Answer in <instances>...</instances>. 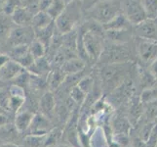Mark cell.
Listing matches in <instances>:
<instances>
[{"mask_svg": "<svg viewBox=\"0 0 157 147\" xmlns=\"http://www.w3.org/2000/svg\"><path fill=\"white\" fill-rule=\"evenodd\" d=\"M83 11L81 0H74L67 4L61 16L55 21L58 31L66 35L76 29L80 24Z\"/></svg>", "mask_w": 157, "mask_h": 147, "instance_id": "6da1fadb", "label": "cell"}, {"mask_svg": "<svg viewBox=\"0 0 157 147\" xmlns=\"http://www.w3.org/2000/svg\"><path fill=\"white\" fill-rule=\"evenodd\" d=\"M120 13H122L121 0H101L86 11V14L89 15L88 19L94 20L104 26Z\"/></svg>", "mask_w": 157, "mask_h": 147, "instance_id": "7a4b0ae2", "label": "cell"}, {"mask_svg": "<svg viewBox=\"0 0 157 147\" xmlns=\"http://www.w3.org/2000/svg\"><path fill=\"white\" fill-rule=\"evenodd\" d=\"M133 52L128 43H113L105 40V45L98 62L104 65L131 62Z\"/></svg>", "mask_w": 157, "mask_h": 147, "instance_id": "3957f363", "label": "cell"}, {"mask_svg": "<svg viewBox=\"0 0 157 147\" xmlns=\"http://www.w3.org/2000/svg\"><path fill=\"white\" fill-rule=\"evenodd\" d=\"M129 63H117V64H108L105 65L101 68V88H106L110 90V86H112V90L120 85L124 79V76L128 72Z\"/></svg>", "mask_w": 157, "mask_h": 147, "instance_id": "277c9868", "label": "cell"}, {"mask_svg": "<svg viewBox=\"0 0 157 147\" xmlns=\"http://www.w3.org/2000/svg\"><path fill=\"white\" fill-rule=\"evenodd\" d=\"M121 11L133 27L147 19L142 0H121Z\"/></svg>", "mask_w": 157, "mask_h": 147, "instance_id": "5b68a950", "label": "cell"}, {"mask_svg": "<svg viewBox=\"0 0 157 147\" xmlns=\"http://www.w3.org/2000/svg\"><path fill=\"white\" fill-rule=\"evenodd\" d=\"M35 39V31L31 26H15L7 39L11 47L18 45H29Z\"/></svg>", "mask_w": 157, "mask_h": 147, "instance_id": "8992f818", "label": "cell"}, {"mask_svg": "<svg viewBox=\"0 0 157 147\" xmlns=\"http://www.w3.org/2000/svg\"><path fill=\"white\" fill-rule=\"evenodd\" d=\"M136 55L144 66L148 67L157 59V41L138 39L136 42Z\"/></svg>", "mask_w": 157, "mask_h": 147, "instance_id": "52a82bcc", "label": "cell"}, {"mask_svg": "<svg viewBox=\"0 0 157 147\" xmlns=\"http://www.w3.org/2000/svg\"><path fill=\"white\" fill-rule=\"evenodd\" d=\"M135 37L147 40L157 41V21L156 19H149L143 21L133 27Z\"/></svg>", "mask_w": 157, "mask_h": 147, "instance_id": "ba28073f", "label": "cell"}, {"mask_svg": "<svg viewBox=\"0 0 157 147\" xmlns=\"http://www.w3.org/2000/svg\"><path fill=\"white\" fill-rule=\"evenodd\" d=\"M105 40L113 43H128L135 39L133 28L123 30H105Z\"/></svg>", "mask_w": 157, "mask_h": 147, "instance_id": "9c48e42d", "label": "cell"}, {"mask_svg": "<svg viewBox=\"0 0 157 147\" xmlns=\"http://www.w3.org/2000/svg\"><path fill=\"white\" fill-rule=\"evenodd\" d=\"M51 123L44 114H34L32 122L29 128L30 134L45 135L52 129Z\"/></svg>", "mask_w": 157, "mask_h": 147, "instance_id": "30bf717a", "label": "cell"}, {"mask_svg": "<svg viewBox=\"0 0 157 147\" xmlns=\"http://www.w3.org/2000/svg\"><path fill=\"white\" fill-rule=\"evenodd\" d=\"M24 71H25V69L21 67L18 62L10 60L4 67L0 69V80H2L3 81L13 80Z\"/></svg>", "mask_w": 157, "mask_h": 147, "instance_id": "8fae6325", "label": "cell"}, {"mask_svg": "<svg viewBox=\"0 0 157 147\" xmlns=\"http://www.w3.org/2000/svg\"><path fill=\"white\" fill-rule=\"evenodd\" d=\"M67 75L63 72L61 68H52L51 71L47 75V83H48V88L51 91L58 90L63 84L66 80Z\"/></svg>", "mask_w": 157, "mask_h": 147, "instance_id": "7c38bea8", "label": "cell"}, {"mask_svg": "<svg viewBox=\"0 0 157 147\" xmlns=\"http://www.w3.org/2000/svg\"><path fill=\"white\" fill-rule=\"evenodd\" d=\"M33 13L29 8L19 7L15 10V12L11 15L12 20L16 26H31Z\"/></svg>", "mask_w": 157, "mask_h": 147, "instance_id": "4fadbf2b", "label": "cell"}, {"mask_svg": "<svg viewBox=\"0 0 157 147\" xmlns=\"http://www.w3.org/2000/svg\"><path fill=\"white\" fill-rule=\"evenodd\" d=\"M15 26L16 25L10 15L0 12V44L7 42L8 37Z\"/></svg>", "mask_w": 157, "mask_h": 147, "instance_id": "5bb4252c", "label": "cell"}, {"mask_svg": "<svg viewBox=\"0 0 157 147\" xmlns=\"http://www.w3.org/2000/svg\"><path fill=\"white\" fill-rule=\"evenodd\" d=\"M34 117V114L29 110H20L16 113L15 118V128L18 132H25L28 130L32 119Z\"/></svg>", "mask_w": 157, "mask_h": 147, "instance_id": "9a60e30c", "label": "cell"}, {"mask_svg": "<svg viewBox=\"0 0 157 147\" xmlns=\"http://www.w3.org/2000/svg\"><path fill=\"white\" fill-rule=\"evenodd\" d=\"M61 69L67 76L77 74L86 69V62L79 57H73L67 60L61 66Z\"/></svg>", "mask_w": 157, "mask_h": 147, "instance_id": "2e32d148", "label": "cell"}, {"mask_svg": "<svg viewBox=\"0 0 157 147\" xmlns=\"http://www.w3.org/2000/svg\"><path fill=\"white\" fill-rule=\"evenodd\" d=\"M57 106V100L56 96L53 94V91L49 90L46 91L43 94L39 100V108L41 110V113L44 115L51 114Z\"/></svg>", "mask_w": 157, "mask_h": 147, "instance_id": "e0dca14e", "label": "cell"}, {"mask_svg": "<svg viewBox=\"0 0 157 147\" xmlns=\"http://www.w3.org/2000/svg\"><path fill=\"white\" fill-rule=\"evenodd\" d=\"M52 65L50 63V60H48L45 56L36 59L34 63L32 64V66L28 69V71L35 76H47L48 73L51 71Z\"/></svg>", "mask_w": 157, "mask_h": 147, "instance_id": "ac0fdd59", "label": "cell"}, {"mask_svg": "<svg viewBox=\"0 0 157 147\" xmlns=\"http://www.w3.org/2000/svg\"><path fill=\"white\" fill-rule=\"evenodd\" d=\"M35 31V39H38L39 41H41L43 44L46 46V48L48 49L52 39L57 32L56 23L54 22V23H52L51 25L46 27V28L38 30V31Z\"/></svg>", "mask_w": 157, "mask_h": 147, "instance_id": "d6986e66", "label": "cell"}, {"mask_svg": "<svg viewBox=\"0 0 157 147\" xmlns=\"http://www.w3.org/2000/svg\"><path fill=\"white\" fill-rule=\"evenodd\" d=\"M54 22L55 21L51 18V16L46 11H37L33 15V18H32L31 27L34 31H38L46 28Z\"/></svg>", "mask_w": 157, "mask_h": 147, "instance_id": "ffe728a7", "label": "cell"}, {"mask_svg": "<svg viewBox=\"0 0 157 147\" xmlns=\"http://www.w3.org/2000/svg\"><path fill=\"white\" fill-rule=\"evenodd\" d=\"M111 125L112 132L114 134H128L131 129V123H130L129 119L125 117H116L115 119H113Z\"/></svg>", "mask_w": 157, "mask_h": 147, "instance_id": "44dd1931", "label": "cell"}, {"mask_svg": "<svg viewBox=\"0 0 157 147\" xmlns=\"http://www.w3.org/2000/svg\"><path fill=\"white\" fill-rule=\"evenodd\" d=\"M105 30H123L133 28V26L130 24L127 18L123 15V13L118 14L115 18H113L110 22L104 26Z\"/></svg>", "mask_w": 157, "mask_h": 147, "instance_id": "7402d4cb", "label": "cell"}, {"mask_svg": "<svg viewBox=\"0 0 157 147\" xmlns=\"http://www.w3.org/2000/svg\"><path fill=\"white\" fill-rule=\"evenodd\" d=\"M144 103L140 100V97L138 99H134L129 108V121L131 124H136L140 121V117L144 113Z\"/></svg>", "mask_w": 157, "mask_h": 147, "instance_id": "603a6c76", "label": "cell"}, {"mask_svg": "<svg viewBox=\"0 0 157 147\" xmlns=\"http://www.w3.org/2000/svg\"><path fill=\"white\" fill-rule=\"evenodd\" d=\"M66 6H67V4L64 3L63 0H53L52 4L50 5V7L47 9L46 12L51 16V18L54 21H56L63 12Z\"/></svg>", "mask_w": 157, "mask_h": 147, "instance_id": "cb8c5ba5", "label": "cell"}, {"mask_svg": "<svg viewBox=\"0 0 157 147\" xmlns=\"http://www.w3.org/2000/svg\"><path fill=\"white\" fill-rule=\"evenodd\" d=\"M29 52L31 53V55L34 57V59H39L44 57L47 54V48L46 46L43 44L41 41L38 39H34L29 44Z\"/></svg>", "mask_w": 157, "mask_h": 147, "instance_id": "d4e9b609", "label": "cell"}, {"mask_svg": "<svg viewBox=\"0 0 157 147\" xmlns=\"http://www.w3.org/2000/svg\"><path fill=\"white\" fill-rule=\"evenodd\" d=\"M69 97L76 103V105L78 107H80L84 104L86 98H87V94L78 85H75L69 90Z\"/></svg>", "mask_w": 157, "mask_h": 147, "instance_id": "484cf974", "label": "cell"}, {"mask_svg": "<svg viewBox=\"0 0 157 147\" xmlns=\"http://www.w3.org/2000/svg\"><path fill=\"white\" fill-rule=\"evenodd\" d=\"M29 52V45H18V46L11 47L9 49L8 54L12 60L18 61L19 59L26 55Z\"/></svg>", "mask_w": 157, "mask_h": 147, "instance_id": "4316f807", "label": "cell"}, {"mask_svg": "<svg viewBox=\"0 0 157 147\" xmlns=\"http://www.w3.org/2000/svg\"><path fill=\"white\" fill-rule=\"evenodd\" d=\"M77 85L82 89L86 94H89L96 86L94 78L91 75H85L84 77L79 80Z\"/></svg>", "mask_w": 157, "mask_h": 147, "instance_id": "83f0119b", "label": "cell"}, {"mask_svg": "<svg viewBox=\"0 0 157 147\" xmlns=\"http://www.w3.org/2000/svg\"><path fill=\"white\" fill-rule=\"evenodd\" d=\"M25 103V97L10 95V99L8 103V111L18 113L21 109V107L24 106Z\"/></svg>", "mask_w": 157, "mask_h": 147, "instance_id": "f1b7e54d", "label": "cell"}, {"mask_svg": "<svg viewBox=\"0 0 157 147\" xmlns=\"http://www.w3.org/2000/svg\"><path fill=\"white\" fill-rule=\"evenodd\" d=\"M45 135H36L29 134L24 139V147H39L41 144H44Z\"/></svg>", "mask_w": 157, "mask_h": 147, "instance_id": "f546056e", "label": "cell"}, {"mask_svg": "<svg viewBox=\"0 0 157 147\" xmlns=\"http://www.w3.org/2000/svg\"><path fill=\"white\" fill-rule=\"evenodd\" d=\"M145 13L149 19H156L157 17V0H142Z\"/></svg>", "mask_w": 157, "mask_h": 147, "instance_id": "4dcf8cb0", "label": "cell"}, {"mask_svg": "<svg viewBox=\"0 0 157 147\" xmlns=\"http://www.w3.org/2000/svg\"><path fill=\"white\" fill-rule=\"evenodd\" d=\"M90 143L92 147H106V140L105 138V134L101 129H98L94 133Z\"/></svg>", "mask_w": 157, "mask_h": 147, "instance_id": "1f68e13d", "label": "cell"}, {"mask_svg": "<svg viewBox=\"0 0 157 147\" xmlns=\"http://www.w3.org/2000/svg\"><path fill=\"white\" fill-rule=\"evenodd\" d=\"M62 137V132L59 129H52L49 133L46 134L44 145L45 146H51L56 144L59 139Z\"/></svg>", "mask_w": 157, "mask_h": 147, "instance_id": "d6a6232c", "label": "cell"}, {"mask_svg": "<svg viewBox=\"0 0 157 147\" xmlns=\"http://www.w3.org/2000/svg\"><path fill=\"white\" fill-rule=\"evenodd\" d=\"M19 7H20L19 0H5V2L1 8V12L11 16L15 12V10Z\"/></svg>", "mask_w": 157, "mask_h": 147, "instance_id": "836d02e7", "label": "cell"}, {"mask_svg": "<svg viewBox=\"0 0 157 147\" xmlns=\"http://www.w3.org/2000/svg\"><path fill=\"white\" fill-rule=\"evenodd\" d=\"M145 115L150 119H157V99L145 103Z\"/></svg>", "mask_w": 157, "mask_h": 147, "instance_id": "e575fe53", "label": "cell"}, {"mask_svg": "<svg viewBox=\"0 0 157 147\" xmlns=\"http://www.w3.org/2000/svg\"><path fill=\"white\" fill-rule=\"evenodd\" d=\"M9 93L10 95H15V96H23L25 97V88L19 86L17 84H13L9 89Z\"/></svg>", "mask_w": 157, "mask_h": 147, "instance_id": "d590c367", "label": "cell"}, {"mask_svg": "<svg viewBox=\"0 0 157 147\" xmlns=\"http://www.w3.org/2000/svg\"><path fill=\"white\" fill-rule=\"evenodd\" d=\"M9 99H10V93H9V92L7 93V92L1 90V88H0V106H2L6 111L8 110Z\"/></svg>", "mask_w": 157, "mask_h": 147, "instance_id": "8d00e7d4", "label": "cell"}, {"mask_svg": "<svg viewBox=\"0 0 157 147\" xmlns=\"http://www.w3.org/2000/svg\"><path fill=\"white\" fill-rule=\"evenodd\" d=\"M99 1H100V0H81V2H82L83 10L86 12V11H88L89 9H91L96 3H98Z\"/></svg>", "mask_w": 157, "mask_h": 147, "instance_id": "74e56055", "label": "cell"}, {"mask_svg": "<svg viewBox=\"0 0 157 147\" xmlns=\"http://www.w3.org/2000/svg\"><path fill=\"white\" fill-rule=\"evenodd\" d=\"M148 72L157 80V59H155L148 66Z\"/></svg>", "mask_w": 157, "mask_h": 147, "instance_id": "f35d334b", "label": "cell"}, {"mask_svg": "<svg viewBox=\"0 0 157 147\" xmlns=\"http://www.w3.org/2000/svg\"><path fill=\"white\" fill-rule=\"evenodd\" d=\"M53 0H39L38 2V9L39 11H47V9L50 7Z\"/></svg>", "mask_w": 157, "mask_h": 147, "instance_id": "ab89813d", "label": "cell"}, {"mask_svg": "<svg viewBox=\"0 0 157 147\" xmlns=\"http://www.w3.org/2000/svg\"><path fill=\"white\" fill-rule=\"evenodd\" d=\"M10 60H12V59H11L8 53H0V69L4 67Z\"/></svg>", "mask_w": 157, "mask_h": 147, "instance_id": "60d3db41", "label": "cell"}, {"mask_svg": "<svg viewBox=\"0 0 157 147\" xmlns=\"http://www.w3.org/2000/svg\"><path fill=\"white\" fill-rule=\"evenodd\" d=\"M8 124V117L6 115V113L0 114V128L6 126Z\"/></svg>", "mask_w": 157, "mask_h": 147, "instance_id": "b9f144b4", "label": "cell"}, {"mask_svg": "<svg viewBox=\"0 0 157 147\" xmlns=\"http://www.w3.org/2000/svg\"><path fill=\"white\" fill-rule=\"evenodd\" d=\"M0 147H17V146L14 145V144H11V143H7V144H3V145H1Z\"/></svg>", "mask_w": 157, "mask_h": 147, "instance_id": "7bdbcfd3", "label": "cell"}, {"mask_svg": "<svg viewBox=\"0 0 157 147\" xmlns=\"http://www.w3.org/2000/svg\"><path fill=\"white\" fill-rule=\"evenodd\" d=\"M2 113H6V110H5L2 106H0V114H2Z\"/></svg>", "mask_w": 157, "mask_h": 147, "instance_id": "ee69618b", "label": "cell"}, {"mask_svg": "<svg viewBox=\"0 0 157 147\" xmlns=\"http://www.w3.org/2000/svg\"><path fill=\"white\" fill-rule=\"evenodd\" d=\"M63 1H64V3H66V4L67 5V4H69V3H71L72 1H74V0H63Z\"/></svg>", "mask_w": 157, "mask_h": 147, "instance_id": "f6af8a7d", "label": "cell"}, {"mask_svg": "<svg viewBox=\"0 0 157 147\" xmlns=\"http://www.w3.org/2000/svg\"><path fill=\"white\" fill-rule=\"evenodd\" d=\"M58 147H73V146H70V145H66V144H62V145H59Z\"/></svg>", "mask_w": 157, "mask_h": 147, "instance_id": "bcb514c9", "label": "cell"}, {"mask_svg": "<svg viewBox=\"0 0 157 147\" xmlns=\"http://www.w3.org/2000/svg\"><path fill=\"white\" fill-rule=\"evenodd\" d=\"M2 85H3V80H0V88H2Z\"/></svg>", "mask_w": 157, "mask_h": 147, "instance_id": "7dc6e473", "label": "cell"}, {"mask_svg": "<svg viewBox=\"0 0 157 147\" xmlns=\"http://www.w3.org/2000/svg\"><path fill=\"white\" fill-rule=\"evenodd\" d=\"M0 53H1V44H0Z\"/></svg>", "mask_w": 157, "mask_h": 147, "instance_id": "c3c4849f", "label": "cell"}, {"mask_svg": "<svg viewBox=\"0 0 157 147\" xmlns=\"http://www.w3.org/2000/svg\"><path fill=\"white\" fill-rule=\"evenodd\" d=\"M127 147H130V146H127ZM132 147H133V146H132Z\"/></svg>", "mask_w": 157, "mask_h": 147, "instance_id": "681fc988", "label": "cell"}, {"mask_svg": "<svg viewBox=\"0 0 157 147\" xmlns=\"http://www.w3.org/2000/svg\"><path fill=\"white\" fill-rule=\"evenodd\" d=\"M156 21H157V17H156Z\"/></svg>", "mask_w": 157, "mask_h": 147, "instance_id": "f907efd6", "label": "cell"}, {"mask_svg": "<svg viewBox=\"0 0 157 147\" xmlns=\"http://www.w3.org/2000/svg\"><path fill=\"white\" fill-rule=\"evenodd\" d=\"M100 1H101V0H100Z\"/></svg>", "mask_w": 157, "mask_h": 147, "instance_id": "816d5d0a", "label": "cell"}, {"mask_svg": "<svg viewBox=\"0 0 157 147\" xmlns=\"http://www.w3.org/2000/svg\"><path fill=\"white\" fill-rule=\"evenodd\" d=\"M156 147H157V146H156Z\"/></svg>", "mask_w": 157, "mask_h": 147, "instance_id": "f5cc1de1", "label": "cell"}]
</instances>
